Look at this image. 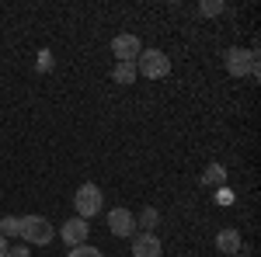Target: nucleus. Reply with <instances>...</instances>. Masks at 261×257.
I'll return each instance as SVG.
<instances>
[{"mask_svg":"<svg viewBox=\"0 0 261 257\" xmlns=\"http://www.w3.org/2000/svg\"><path fill=\"white\" fill-rule=\"evenodd\" d=\"M53 237H56V230H53V222L45 216H21V240H24V243L45 247Z\"/></svg>","mask_w":261,"mask_h":257,"instance_id":"1","label":"nucleus"},{"mask_svg":"<svg viewBox=\"0 0 261 257\" xmlns=\"http://www.w3.org/2000/svg\"><path fill=\"white\" fill-rule=\"evenodd\" d=\"M140 66H136V73H143L146 80H164L167 73H171V60H167V52H161V49H146V52H140Z\"/></svg>","mask_w":261,"mask_h":257,"instance_id":"2","label":"nucleus"},{"mask_svg":"<svg viewBox=\"0 0 261 257\" xmlns=\"http://www.w3.org/2000/svg\"><path fill=\"white\" fill-rule=\"evenodd\" d=\"M226 70H230V77H258V52L254 49H230Z\"/></svg>","mask_w":261,"mask_h":257,"instance_id":"3","label":"nucleus"},{"mask_svg":"<svg viewBox=\"0 0 261 257\" xmlns=\"http://www.w3.org/2000/svg\"><path fill=\"white\" fill-rule=\"evenodd\" d=\"M101 202H105V195H101L98 184H81L77 195H73V209H77L81 219H91L101 212Z\"/></svg>","mask_w":261,"mask_h":257,"instance_id":"4","label":"nucleus"},{"mask_svg":"<svg viewBox=\"0 0 261 257\" xmlns=\"http://www.w3.org/2000/svg\"><path fill=\"white\" fill-rule=\"evenodd\" d=\"M112 52L119 56V63H136L140 52H143V45H140L136 35H115V39H112Z\"/></svg>","mask_w":261,"mask_h":257,"instance_id":"5","label":"nucleus"},{"mask_svg":"<svg viewBox=\"0 0 261 257\" xmlns=\"http://www.w3.org/2000/svg\"><path fill=\"white\" fill-rule=\"evenodd\" d=\"M108 230H112L115 237H133V233H136V216H133L129 209H112V212H108Z\"/></svg>","mask_w":261,"mask_h":257,"instance_id":"6","label":"nucleus"},{"mask_svg":"<svg viewBox=\"0 0 261 257\" xmlns=\"http://www.w3.org/2000/svg\"><path fill=\"white\" fill-rule=\"evenodd\" d=\"M87 233H91V226H87V219H66L63 222V230H60V237L70 243V247H77V243H84L87 240Z\"/></svg>","mask_w":261,"mask_h":257,"instance_id":"7","label":"nucleus"},{"mask_svg":"<svg viewBox=\"0 0 261 257\" xmlns=\"http://www.w3.org/2000/svg\"><path fill=\"white\" fill-rule=\"evenodd\" d=\"M133 257H161V240L157 233H140L133 240Z\"/></svg>","mask_w":261,"mask_h":257,"instance_id":"8","label":"nucleus"},{"mask_svg":"<svg viewBox=\"0 0 261 257\" xmlns=\"http://www.w3.org/2000/svg\"><path fill=\"white\" fill-rule=\"evenodd\" d=\"M241 247H244V240L237 230H223L220 237H216V250H223L226 257H233V254H241Z\"/></svg>","mask_w":261,"mask_h":257,"instance_id":"9","label":"nucleus"},{"mask_svg":"<svg viewBox=\"0 0 261 257\" xmlns=\"http://www.w3.org/2000/svg\"><path fill=\"white\" fill-rule=\"evenodd\" d=\"M112 80L129 87V83L136 80V63H115V70H112Z\"/></svg>","mask_w":261,"mask_h":257,"instance_id":"10","label":"nucleus"},{"mask_svg":"<svg viewBox=\"0 0 261 257\" xmlns=\"http://www.w3.org/2000/svg\"><path fill=\"white\" fill-rule=\"evenodd\" d=\"M0 237H21V219L18 216H4L0 219Z\"/></svg>","mask_w":261,"mask_h":257,"instance_id":"11","label":"nucleus"},{"mask_svg":"<svg viewBox=\"0 0 261 257\" xmlns=\"http://www.w3.org/2000/svg\"><path fill=\"white\" fill-rule=\"evenodd\" d=\"M70 257H105V254L91 243H77V247H70Z\"/></svg>","mask_w":261,"mask_h":257,"instance_id":"12","label":"nucleus"},{"mask_svg":"<svg viewBox=\"0 0 261 257\" xmlns=\"http://www.w3.org/2000/svg\"><path fill=\"white\" fill-rule=\"evenodd\" d=\"M157 209H146V212H143L140 219H136V226H146V233H150V230H153V226H157Z\"/></svg>","mask_w":261,"mask_h":257,"instance_id":"13","label":"nucleus"},{"mask_svg":"<svg viewBox=\"0 0 261 257\" xmlns=\"http://www.w3.org/2000/svg\"><path fill=\"white\" fill-rule=\"evenodd\" d=\"M199 11H202V14H209V18H213V14H223V4H220V0H205V4H202Z\"/></svg>","mask_w":261,"mask_h":257,"instance_id":"14","label":"nucleus"},{"mask_svg":"<svg viewBox=\"0 0 261 257\" xmlns=\"http://www.w3.org/2000/svg\"><path fill=\"white\" fill-rule=\"evenodd\" d=\"M7 257H28V247H14V250H7Z\"/></svg>","mask_w":261,"mask_h":257,"instance_id":"15","label":"nucleus"},{"mask_svg":"<svg viewBox=\"0 0 261 257\" xmlns=\"http://www.w3.org/2000/svg\"><path fill=\"white\" fill-rule=\"evenodd\" d=\"M4 250H7V240L0 237V257H4Z\"/></svg>","mask_w":261,"mask_h":257,"instance_id":"16","label":"nucleus"},{"mask_svg":"<svg viewBox=\"0 0 261 257\" xmlns=\"http://www.w3.org/2000/svg\"><path fill=\"white\" fill-rule=\"evenodd\" d=\"M4 257H7V250H4Z\"/></svg>","mask_w":261,"mask_h":257,"instance_id":"17","label":"nucleus"},{"mask_svg":"<svg viewBox=\"0 0 261 257\" xmlns=\"http://www.w3.org/2000/svg\"><path fill=\"white\" fill-rule=\"evenodd\" d=\"M233 257H241V254H233Z\"/></svg>","mask_w":261,"mask_h":257,"instance_id":"18","label":"nucleus"}]
</instances>
